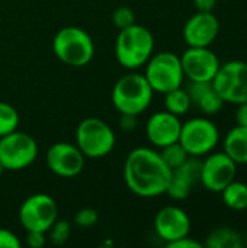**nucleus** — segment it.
I'll list each match as a JSON object with an SVG mask.
<instances>
[{
    "label": "nucleus",
    "instance_id": "obj_1",
    "mask_svg": "<svg viewBox=\"0 0 247 248\" xmlns=\"http://www.w3.org/2000/svg\"><path fill=\"white\" fill-rule=\"evenodd\" d=\"M172 170L159 151L147 147L132 150L124 163V182L140 198H157L166 193Z\"/></svg>",
    "mask_w": 247,
    "mask_h": 248
},
{
    "label": "nucleus",
    "instance_id": "obj_2",
    "mask_svg": "<svg viewBox=\"0 0 247 248\" xmlns=\"http://www.w3.org/2000/svg\"><path fill=\"white\" fill-rule=\"evenodd\" d=\"M154 51V36L143 25H131L121 29L115 42V57L118 62L128 68L137 70L150 60Z\"/></svg>",
    "mask_w": 247,
    "mask_h": 248
},
{
    "label": "nucleus",
    "instance_id": "obj_3",
    "mask_svg": "<svg viewBox=\"0 0 247 248\" xmlns=\"http://www.w3.org/2000/svg\"><path fill=\"white\" fill-rule=\"evenodd\" d=\"M55 57L70 67H84L95 57V44L90 35L79 26L60 29L52 39Z\"/></svg>",
    "mask_w": 247,
    "mask_h": 248
},
{
    "label": "nucleus",
    "instance_id": "obj_4",
    "mask_svg": "<svg viewBox=\"0 0 247 248\" xmlns=\"http://www.w3.org/2000/svg\"><path fill=\"white\" fill-rule=\"evenodd\" d=\"M153 89L141 74L121 77L112 89V105L119 113L140 115L153 100Z\"/></svg>",
    "mask_w": 247,
    "mask_h": 248
},
{
    "label": "nucleus",
    "instance_id": "obj_5",
    "mask_svg": "<svg viewBox=\"0 0 247 248\" xmlns=\"http://www.w3.org/2000/svg\"><path fill=\"white\" fill-rule=\"evenodd\" d=\"M114 129L99 118L83 119L76 129V145L87 158H103L115 147Z\"/></svg>",
    "mask_w": 247,
    "mask_h": 248
},
{
    "label": "nucleus",
    "instance_id": "obj_6",
    "mask_svg": "<svg viewBox=\"0 0 247 248\" xmlns=\"http://www.w3.org/2000/svg\"><path fill=\"white\" fill-rule=\"evenodd\" d=\"M144 77L156 93L165 94L181 87L185 80L181 57L170 51L151 55L146 62Z\"/></svg>",
    "mask_w": 247,
    "mask_h": 248
},
{
    "label": "nucleus",
    "instance_id": "obj_7",
    "mask_svg": "<svg viewBox=\"0 0 247 248\" xmlns=\"http://www.w3.org/2000/svg\"><path fill=\"white\" fill-rule=\"evenodd\" d=\"M179 142L189 157H204L220 144V129L208 118H192L182 124Z\"/></svg>",
    "mask_w": 247,
    "mask_h": 248
},
{
    "label": "nucleus",
    "instance_id": "obj_8",
    "mask_svg": "<svg viewBox=\"0 0 247 248\" xmlns=\"http://www.w3.org/2000/svg\"><path fill=\"white\" fill-rule=\"evenodd\" d=\"M38 157V144L26 132L13 131L0 138V163L4 170L20 171Z\"/></svg>",
    "mask_w": 247,
    "mask_h": 248
},
{
    "label": "nucleus",
    "instance_id": "obj_9",
    "mask_svg": "<svg viewBox=\"0 0 247 248\" xmlns=\"http://www.w3.org/2000/svg\"><path fill=\"white\" fill-rule=\"evenodd\" d=\"M211 83L224 103H245L247 102V62L233 60L221 64Z\"/></svg>",
    "mask_w": 247,
    "mask_h": 248
},
{
    "label": "nucleus",
    "instance_id": "obj_10",
    "mask_svg": "<svg viewBox=\"0 0 247 248\" xmlns=\"http://www.w3.org/2000/svg\"><path fill=\"white\" fill-rule=\"evenodd\" d=\"M57 219L58 205L47 193H35L20 205L19 222L26 231L47 232Z\"/></svg>",
    "mask_w": 247,
    "mask_h": 248
},
{
    "label": "nucleus",
    "instance_id": "obj_11",
    "mask_svg": "<svg viewBox=\"0 0 247 248\" xmlns=\"http://www.w3.org/2000/svg\"><path fill=\"white\" fill-rule=\"evenodd\" d=\"M236 176L237 164L224 151H213L201 161L199 183L211 193H221Z\"/></svg>",
    "mask_w": 247,
    "mask_h": 248
},
{
    "label": "nucleus",
    "instance_id": "obj_12",
    "mask_svg": "<svg viewBox=\"0 0 247 248\" xmlns=\"http://www.w3.org/2000/svg\"><path fill=\"white\" fill-rule=\"evenodd\" d=\"M183 74L189 81H213L221 62L210 46H188L181 57Z\"/></svg>",
    "mask_w": 247,
    "mask_h": 248
},
{
    "label": "nucleus",
    "instance_id": "obj_13",
    "mask_svg": "<svg viewBox=\"0 0 247 248\" xmlns=\"http://www.w3.org/2000/svg\"><path fill=\"white\" fill-rule=\"evenodd\" d=\"M84 160L86 157L79 147L70 142H55L45 154L48 169L55 176L66 179L79 176L84 169Z\"/></svg>",
    "mask_w": 247,
    "mask_h": 248
},
{
    "label": "nucleus",
    "instance_id": "obj_14",
    "mask_svg": "<svg viewBox=\"0 0 247 248\" xmlns=\"http://www.w3.org/2000/svg\"><path fill=\"white\" fill-rule=\"evenodd\" d=\"M154 231L167 246L191 234V218L179 206H165L154 217Z\"/></svg>",
    "mask_w": 247,
    "mask_h": 248
},
{
    "label": "nucleus",
    "instance_id": "obj_15",
    "mask_svg": "<svg viewBox=\"0 0 247 248\" xmlns=\"http://www.w3.org/2000/svg\"><path fill=\"white\" fill-rule=\"evenodd\" d=\"M220 33V20L213 12H197L183 26V39L188 46H210Z\"/></svg>",
    "mask_w": 247,
    "mask_h": 248
},
{
    "label": "nucleus",
    "instance_id": "obj_16",
    "mask_svg": "<svg viewBox=\"0 0 247 248\" xmlns=\"http://www.w3.org/2000/svg\"><path fill=\"white\" fill-rule=\"evenodd\" d=\"M182 129V122L179 116L160 110L153 113L146 124L147 140L157 148H163L169 144L178 142Z\"/></svg>",
    "mask_w": 247,
    "mask_h": 248
},
{
    "label": "nucleus",
    "instance_id": "obj_17",
    "mask_svg": "<svg viewBox=\"0 0 247 248\" xmlns=\"http://www.w3.org/2000/svg\"><path fill=\"white\" fill-rule=\"evenodd\" d=\"M201 160L198 157H189L182 166L172 170V176L167 185L166 195L175 201L186 199L192 189L199 183Z\"/></svg>",
    "mask_w": 247,
    "mask_h": 248
},
{
    "label": "nucleus",
    "instance_id": "obj_18",
    "mask_svg": "<svg viewBox=\"0 0 247 248\" xmlns=\"http://www.w3.org/2000/svg\"><path fill=\"white\" fill-rule=\"evenodd\" d=\"M186 92L192 106L199 109L205 116L217 115L224 106V100L215 92L211 81H189Z\"/></svg>",
    "mask_w": 247,
    "mask_h": 248
},
{
    "label": "nucleus",
    "instance_id": "obj_19",
    "mask_svg": "<svg viewBox=\"0 0 247 248\" xmlns=\"http://www.w3.org/2000/svg\"><path fill=\"white\" fill-rule=\"evenodd\" d=\"M223 151L239 166L247 164V128L236 125L223 141Z\"/></svg>",
    "mask_w": 247,
    "mask_h": 248
},
{
    "label": "nucleus",
    "instance_id": "obj_20",
    "mask_svg": "<svg viewBox=\"0 0 247 248\" xmlns=\"http://www.w3.org/2000/svg\"><path fill=\"white\" fill-rule=\"evenodd\" d=\"M204 247L208 248H242L245 247V237L229 227L214 228L204 243Z\"/></svg>",
    "mask_w": 247,
    "mask_h": 248
},
{
    "label": "nucleus",
    "instance_id": "obj_21",
    "mask_svg": "<svg viewBox=\"0 0 247 248\" xmlns=\"http://www.w3.org/2000/svg\"><path fill=\"white\" fill-rule=\"evenodd\" d=\"M223 203L226 208L242 212L247 209V185L239 180H233L230 185H227L221 192Z\"/></svg>",
    "mask_w": 247,
    "mask_h": 248
},
{
    "label": "nucleus",
    "instance_id": "obj_22",
    "mask_svg": "<svg viewBox=\"0 0 247 248\" xmlns=\"http://www.w3.org/2000/svg\"><path fill=\"white\" fill-rule=\"evenodd\" d=\"M163 102H165V109L167 112L176 115V116L186 115L192 108L189 94H188L186 89H183L182 86L165 93V100Z\"/></svg>",
    "mask_w": 247,
    "mask_h": 248
},
{
    "label": "nucleus",
    "instance_id": "obj_23",
    "mask_svg": "<svg viewBox=\"0 0 247 248\" xmlns=\"http://www.w3.org/2000/svg\"><path fill=\"white\" fill-rule=\"evenodd\" d=\"M160 155L163 158V161L166 163V166L173 170L179 166H182L188 158H189V154L186 153V150L182 147V144L178 141V142H173V144H169L163 148H160Z\"/></svg>",
    "mask_w": 247,
    "mask_h": 248
},
{
    "label": "nucleus",
    "instance_id": "obj_24",
    "mask_svg": "<svg viewBox=\"0 0 247 248\" xmlns=\"http://www.w3.org/2000/svg\"><path fill=\"white\" fill-rule=\"evenodd\" d=\"M19 126V113L17 110L6 103L0 102V138L16 131Z\"/></svg>",
    "mask_w": 247,
    "mask_h": 248
},
{
    "label": "nucleus",
    "instance_id": "obj_25",
    "mask_svg": "<svg viewBox=\"0 0 247 248\" xmlns=\"http://www.w3.org/2000/svg\"><path fill=\"white\" fill-rule=\"evenodd\" d=\"M71 234V224L66 219H57L47 231V238L54 246H63L68 241Z\"/></svg>",
    "mask_w": 247,
    "mask_h": 248
},
{
    "label": "nucleus",
    "instance_id": "obj_26",
    "mask_svg": "<svg viewBox=\"0 0 247 248\" xmlns=\"http://www.w3.org/2000/svg\"><path fill=\"white\" fill-rule=\"evenodd\" d=\"M112 23L118 31L134 25L135 23V15H134L132 9H130L127 6L115 9V12L112 13Z\"/></svg>",
    "mask_w": 247,
    "mask_h": 248
},
{
    "label": "nucleus",
    "instance_id": "obj_27",
    "mask_svg": "<svg viewBox=\"0 0 247 248\" xmlns=\"http://www.w3.org/2000/svg\"><path fill=\"white\" fill-rule=\"evenodd\" d=\"M99 214L93 208H83L79 209L74 215V224L80 228H92L98 224Z\"/></svg>",
    "mask_w": 247,
    "mask_h": 248
},
{
    "label": "nucleus",
    "instance_id": "obj_28",
    "mask_svg": "<svg viewBox=\"0 0 247 248\" xmlns=\"http://www.w3.org/2000/svg\"><path fill=\"white\" fill-rule=\"evenodd\" d=\"M22 243L17 235L6 228H0V248H20Z\"/></svg>",
    "mask_w": 247,
    "mask_h": 248
},
{
    "label": "nucleus",
    "instance_id": "obj_29",
    "mask_svg": "<svg viewBox=\"0 0 247 248\" xmlns=\"http://www.w3.org/2000/svg\"><path fill=\"white\" fill-rule=\"evenodd\" d=\"M26 244L31 248H42L45 247L48 238H47V232H41V231H26Z\"/></svg>",
    "mask_w": 247,
    "mask_h": 248
},
{
    "label": "nucleus",
    "instance_id": "obj_30",
    "mask_svg": "<svg viewBox=\"0 0 247 248\" xmlns=\"http://www.w3.org/2000/svg\"><path fill=\"white\" fill-rule=\"evenodd\" d=\"M138 115H130V113H121L119 119V128L124 132H134L138 126Z\"/></svg>",
    "mask_w": 247,
    "mask_h": 248
},
{
    "label": "nucleus",
    "instance_id": "obj_31",
    "mask_svg": "<svg viewBox=\"0 0 247 248\" xmlns=\"http://www.w3.org/2000/svg\"><path fill=\"white\" fill-rule=\"evenodd\" d=\"M167 247L169 248H202L204 247V244H202V243H199V241H197V240H194L192 237L186 235V237H182V238H179V240H176V241H173V243L167 244Z\"/></svg>",
    "mask_w": 247,
    "mask_h": 248
},
{
    "label": "nucleus",
    "instance_id": "obj_32",
    "mask_svg": "<svg viewBox=\"0 0 247 248\" xmlns=\"http://www.w3.org/2000/svg\"><path fill=\"white\" fill-rule=\"evenodd\" d=\"M236 122L240 126H246L247 128V102L237 105V110H236Z\"/></svg>",
    "mask_w": 247,
    "mask_h": 248
},
{
    "label": "nucleus",
    "instance_id": "obj_33",
    "mask_svg": "<svg viewBox=\"0 0 247 248\" xmlns=\"http://www.w3.org/2000/svg\"><path fill=\"white\" fill-rule=\"evenodd\" d=\"M197 12H213L217 6V0H194Z\"/></svg>",
    "mask_w": 247,
    "mask_h": 248
},
{
    "label": "nucleus",
    "instance_id": "obj_34",
    "mask_svg": "<svg viewBox=\"0 0 247 248\" xmlns=\"http://www.w3.org/2000/svg\"><path fill=\"white\" fill-rule=\"evenodd\" d=\"M3 171H4V169H3V166H1V163H0V176L3 174Z\"/></svg>",
    "mask_w": 247,
    "mask_h": 248
},
{
    "label": "nucleus",
    "instance_id": "obj_35",
    "mask_svg": "<svg viewBox=\"0 0 247 248\" xmlns=\"http://www.w3.org/2000/svg\"><path fill=\"white\" fill-rule=\"evenodd\" d=\"M245 247H247V234L245 235Z\"/></svg>",
    "mask_w": 247,
    "mask_h": 248
}]
</instances>
